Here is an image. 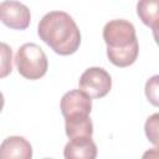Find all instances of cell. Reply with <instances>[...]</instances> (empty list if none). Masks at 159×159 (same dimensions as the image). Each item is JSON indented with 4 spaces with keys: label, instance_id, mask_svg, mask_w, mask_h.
<instances>
[{
    "label": "cell",
    "instance_id": "6da1fadb",
    "mask_svg": "<svg viewBox=\"0 0 159 159\" xmlns=\"http://www.w3.org/2000/svg\"><path fill=\"white\" fill-rule=\"evenodd\" d=\"M37 34L56 53H75L81 43V32L75 20L65 11H50L39 22Z\"/></svg>",
    "mask_w": 159,
    "mask_h": 159
},
{
    "label": "cell",
    "instance_id": "7a4b0ae2",
    "mask_svg": "<svg viewBox=\"0 0 159 159\" xmlns=\"http://www.w3.org/2000/svg\"><path fill=\"white\" fill-rule=\"evenodd\" d=\"M103 40L107 45L108 60L117 67L133 65L139 53L135 29L124 19L108 21L103 27Z\"/></svg>",
    "mask_w": 159,
    "mask_h": 159
},
{
    "label": "cell",
    "instance_id": "3957f363",
    "mask_svg": "<svg viewBox=\"0 0 159 159\" xmlns=\"http://www.w3.org/2000/svg\"><path fill=\"white\" fill-rule=\"evenodd\" d=\"M15 65L19 73L27 80L41 78L48 68L46 53L34 42H27L19 47L15 56Z\"/></svg>",
    "mask_w": 159,
    "mask_h": 159
},
{
    "label": "cell",
    "instance_id": "277c9868",
    "mask_svg": "<svg viewBox=\"0 0 159 159\" xmlns=\"http://www.w3.org/2000/svg\"><path fill=\"white\" fill-rule=\"evenodd\" d=\"M78 87L91 98H102L112 88V78L102 67H89L80 77Z\"/></svg>",
    "mask_w": 159,
    "mask_h": 159
},
{
    "label": "cell",
    "instance_id": "5b68a950",
    "mask_svg": "<svg viewBox=\"0 0 159 159\" xmlns=\"http://www.w3.org/2000/svg\"><path fill=\"white\" fill-rule=\"evenodd\" d=\"M0 19L4 25L14 30H25L31 21V14L26 5L19 1H2L0 4Z\"/></svg>",
    "mask_w": 159,
    "mask_h": 159
},
{
    "label": "cell",
    "instance_id": "8992f818",
    "mask_svg": "<svg viewBox=\"0 0 159 159\" xmlns=\"http://www.w3.org/2000/svg\"><path fill=\"white\" fill-rule=\"evenodd\" d=\"M60 107L65 118L75 114L89 116L92 109V98L81 89H72L62 96Z\"/></svg>",
    "mask_w": 159,
    "mask_h": 159
},
{
    "label": "cell",
    "instance_id": "52a82bcc",
    "mask_svg": "<svg viewBox=\"0 0 159 159\" xmlns=\"http://www.w3.org/2000/svg\"><path fill=\"white\" fill-rule=\"evenodd\" d=\"M32 147L29 140L20 135H11L0 145V159H31Z\"/></svg>",
    "mask_w": 159,
    "mask_h": 159
},
{
    "label": "cell",
    "instance_id": "ba28073f",
    "mask_svg": "<svg viewBox=\"0 0 159 159\" xmlns=\"http://www.w3.org/2000/svg\"><path fill=\"white\" fill-rule=\"evenodd\" d=\"M65 159H96L97 145L92 137H78L70 139L63 149Z\"/></svg>",
    "mask_w": 159,
    "mask_h": 159
},
{
    "label": "cell",
    "instance_id": "9c48e42d",
    "mask_svg": "<svg viewBox=\"0 0 159 159\" xmlns=\"http://www.w3.org/2000/svg\"><path fill=\"white\" fill-rule=\"evenodd\" d=\"M65 129L70 139L92 137L93 134V124L87 114H75L65 118Z\"/></svg>",
    "mask_w": 159,
    "mask_h": 159
},
{
    "label": "cell",
    "instance_id": "30bf717a",
    "mask_svg": "<svg viewBox=\"0 0 159 159\" xmlns=\"http://www.w3.org/2000/svg\"><path fill=\"white\" fill-rule=\"evenodd\" d=\"M137 14L150 29L159 22V0H142L137 4Z\"/></svg>",
    "mask_w": 159,
    "mask_h": 159
},
{
    "label": "cell",
    "instance_id": "8fae6325",
    "mask_svg": "<svg viewBox=\"0 0 159 159\" xmlns=\"http://www.w3.org/2000/svg\"><path fill=\"white\" fill-rule=\"evenodd\" d=\"M144 132L148 140L155 147H159V113L148 117L144 124Z\"/></svg>",
    "mask_w": 159,
    "mask_h": 159
},
{
    "label": "cell",
    "instance_id": "7c38bea8",
    "mask_svg": "<svg viewBox=\"0 0 159 159\" xmlns=\"http://www.w3.org/2000/svg\"><path fill=\"white\" fill-rule=\"evenodd\" d=\"M147 99L155 107H159V75L150 77L144 87Z\"/></svg>",
    "mask_w": 159,
    "mask_h": 159
},
{
    "label": "cell",
    "instance_id": "4fadbf2b",
    "mask_svg": "<svg viewBox=\"0 0 159 159\" xmlns=\"http://www.w3.org/2000/svg\"><path fill=\"white\" fill-rule=\"evenodd\" d=\"M1 56H2V61H1V77H6L9 73H11L12 70V65H11V48L6 45V43H1Z\"/></svg>",
    "mask_w": 159,
    "mask_h": 159
},
{
    "label": "cell",
    "instance_id": "5bb4252c",
    "mask_svg": "<svg viewBox=\"0 0 159 159\" xmlns=\"http://www.w3.org/2000/svg\"><path fill=\"white\" fill-rule=\"evenodd\" d=\"M142 159H159V147L148 149L142 155Z\"/></svg>",
    "mask_w": 159,
    "mask_h": 159
},
{
    "label": "cell",
    "instance_id": "9a60e30c",
    "mask_svg": "<svg viewBox=\"0 0 159 159\" xmlns=\"http://www.w3.org/2000/svg\"><path fill=\"white\" fill-rule=\"evenodd\" d=\"M152 30H153V36H154V40H155L157 45L159 46V22H158V24H155V25L152 27Z\"/></svg>",
    "mask_w": 159,
    "mask_h": 159
},
{
    "label": "cell",
    "instance_id": "2e32d148",
    "mask_svg": "<svg viewBox=\"0 0 159 159\" xmlns=\"http://www.w3.org/2000/svg\"><path fill=\"white\" fill-rule=\"evenodd\" d=\"M45 159H51V158H45Z\"/></svg>",
    "mask_w": 159,
    "mask_h": 159
}]
</instances>
